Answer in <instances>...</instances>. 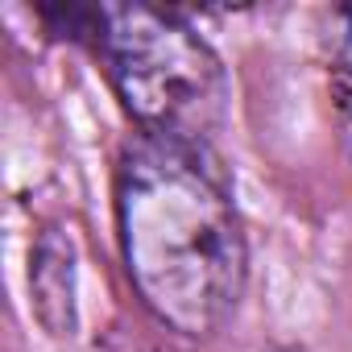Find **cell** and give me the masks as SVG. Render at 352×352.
<instances>
[{
    "label": "cell",
    "instance_id": "cell-2",
    "mask_svg": "<svg viewBox=\"0 0 352 352\" xmlns=\"http://www.w3.org/2000/svg\"><path fill=\"white\" fill-rule=\"evenodd\" d=\"M42 21L96 50L120 108L145 137L212 145L228 108V75L183 13L153 5H58L42 9Z\"/></svg>",
    "mask_w": 352,
    "mask_h": 352
},
{
    "label": "cell",
    "instance_id": "cell-4",
    "mask_svg": "<svg viewBox=\"0 0 352 352\" xmlns=\"http://www.w3.org/2000/svg\"><path fill=\"white\" fill-rule=\"evenodd\" d=\"M331 54H336V63L352 75V5H344V9H336V17H331Z\"/></svg>",
    "mask_w": 352,
    "mask_h": 352
},
{
    "label": "cell",
    "instance_id": "cell-1",
    "mask_svg": "<svg viewBox=\"0 0 352 352\" xmlns=\"http://www.w3.org/2000/svg\"><path fill=\"white\" fill-rule=\"evenodd\" d=\"M116 236L145 311L170 331H220L249 282L232 179L212 145L137 137L116 166Z\"/></svg>",
    "mask_w": 352,
    "mask_h": 352
},
{
    "label": "cell",
    "instance_id": "cell-3",
    "mask_svg": "<svg viewBox=\"0 0 352 352\" xmlns=\"http://www.w3.org/2000/svg\"><path fill=\"white\" fill-rule=\"evenodd\" d=\"M30 307L50 336H75L79 327V257L67 228L50 224L30 249Z\"/></svg>",
    "mask_w": 352,
    "mask_h": 352
}]
</instances>
